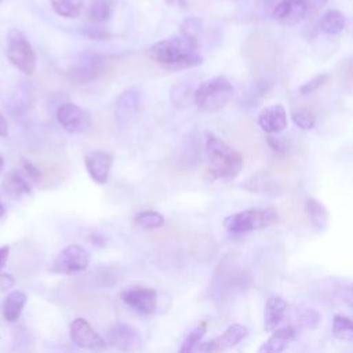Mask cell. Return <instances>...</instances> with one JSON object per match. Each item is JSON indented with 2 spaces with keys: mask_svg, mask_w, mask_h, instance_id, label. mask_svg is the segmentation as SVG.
<instances>
[{
  "mask_svg": "<svg viewBox=\"0 0 353 353\" xmlns=\"http://www.w3.org/2000/svg\"><path fill=\"white\" fill-rule=\"evenodd\" d=\"M149 57L170 70L194 68L203 62V57L199 52L197 39L181 33L154 43L149 48Z\"/></svg>",
  "mask_w": 353,
  "mask_h": 353,
  "instance_id": "1",
  "label": "cell"
},
{
  "mask_svg": "<svg viewBox=\"0 0 353 353\" xmlns=\"http://www.w3.org/2000/svg\"><path fill=\"white\" fill-rule=\"evenodd\" d=\"M208 160L207 175L214 181H232L243 170V156L214 134L205 135L204 143Z\"/></svg>",
  "mask_w": 353,
  "mask_h": 353,
  "instance_id": "2",
  "label": "cell"
},
{
  "mask_svg": "<svg viewBox=\"0 0 353 353\" xmlns=\"http://www.w3.org/2000/svg\"><path fill=\"white\" fill-rule=\"evenodd\" d=\"M233 97L232 83L223 77L216 76L203 81L193 92V102L201 112H218L228 105Z\"/></svg>",
  "mask_w": 353,
  "mask_h": 353,
  "instance_id": "3",
  "label": "cell"
},
{
  "mask_svg": "<svg viewBox=\"0 0 353 353\" xmlns=\"http://www.w3.org/2000/svg\"><path fill=\"white\" fill-rule=\"evenodd\" d=\"M279 214L273 208H250L223 219V228L230 233H248L274 225Z\"/></svg>",
  "mask_w": 353,
  "mask_h": 353,
  "instance_id": "4",
  "label": "cell"
},
{
  "mask_svg": "<svg viewBox=\"0 0 353 353\" xmlns=\"http://www.w3.org/2000/svg\"><path fill=\"white\" fill-rule=\"evenodd\" d=\"M6 55L8 61L19 69L22 73L30 76L36 69V54L26 36L19 29H10L7 33V50Z\"/></svg>",
  "mask_w": 353,
  "mask_h": 353,
  "instance_id": "5",
  "label": "cell"
},
{
  "mask_svg": "<svg viewBox=\"0 0 353 353\" xmlns=\"http://www.w3.org/2000/svg\"><path fill=\"white\" fill-rule=\"evenodd\" d=\"M263 8L269 12L270 18L284 23L294 25L302 21L312 4L309 0H262Z\"/></svg>",
  "mask_w": 353,
  "mask_h": 353,
  "instance_id": "6",
  "label": "cell"
},
{
  "mask_svg": "<svg viewBox=\"0 0 353 353\" xmlns=\"http://www.w3.org/2000/svg\"><path fill=\"white\" fill-rule=\"evenodd\" d=\"M88 263H90L88 251L79 244H70L57 255L50 270L58 274H72V273L85 270Z\"/></svg>",
  "mask_w": 353,
  "mask_h": 353,
  "instance_id": "7",
  "label": "cell"
},
{
  "mask_svg": "<svg viewBox=\"0 0 353 353\" xmlns=\"http://www.w3.org/2000/svg\"><path fill=\"white\" fill-rule=\"evenodd\" d=\"M105 72V61L94 52L81 54L69 69L70 79L77 84H84L99 79Z\"/></svg>",
  "mask_w": 353,
  "mask_h": 353,
  "instance_id": "8",
  "label": "cell"
},
{
  "mask_svg": "<svg viewBox=\"0 0 353 353\" xmlns=\"http://www.w3.org/2000/svg\"><path fill=\"white\" fill-rule=\"evenodd\" d=\"M57 120L62 128L70 134L85 132L91 123V114L76 103H62L57 110Z\"/></svg>",
  "mask_w": 353,
  "mask_h": 353,
  "instance_id": "9",
  "label": "cell"
},
{
  "mask_svg": "<svg viewBox=\"0 0 353 353\" xmlns=\"http://www.w3.org/2000/svg\"><path fill=\"white\" fill-rule=\"evenodd\" d=\"M247 335H248V328L243 324L234 323V324H230L221 335H218L207 342H200L196 346V350H199V352H223V350L232 349L236 345H239Z\"/></svg>",
  "mask_w": 353,
  "mask_h": 353,
  "instance_id": "10",
  "label": "cell"
},
{
  "mask_svg": "<svg viewBox=\"0 0 353 353\" xmlns=\"http://www.w3.org/2000/svg\"><path fill=\"white\" fill-rule=\"evenodd\" d=\"M121 301L139 314H152L157 307V294L152 288L132 287L121 292Z\"/></svg>",
  "mask_w": 353,
  "mask_h": 353,
  "instance_id": "11",
  "label": "cell"
},
{
  "mask_svg": "<svg viewBox=\"0 0 353 353\" xmlns=\"http://www.w3.org/2000/svg\"><path fill=\"white\" fill-rule=\"evenodd\" d=\"M70 338L79 347L83 349H102L106 346V341L91 327V324L83 319H74L70 325Z\"/></svg>",
  "mask_w": 353,
  "mask_h": 353,
  "instance_id": "12",
  "label": "cell"
},
{
  "mask_svg": "<svg viewBox=\"0 0 353 353\" xmlns=\"http://www.w3.org/2000/svg\"><path fill=\"white\" fill-rule=\"evenodd\" d=\"M106 342L120 350H137L142 341L135 327L130 324H116L106 331Z\"/></svg>",
  "mask_w": 353,
  "mask_h": 353,
  "instance_id": "13",
  "label": "cell"
},
{
  "mask_svg": "<svg viewBox=\"0 0 353 353\" xmlns=\"http://www.w3.org/2000/svg\"><path fill=\"white\" fill-rule=\"evenodd\" d=\"M288 119L287 112L283 105H269L265 106L258 114V125L261 130L269 135H276L287 128Z\"/></svg>",
  "mask_w": 353,
  "mask_h": 353,
  "instance_id": "14",
  "label": "cell"
},
{
  "mask_svg": "<svg viewBox=\"0 0 353 353\" xmlns=\"http://www.w3.org/2000/svg\"><path fill=\"white\" fill-rule=\"evenodd\" d=\"M84 164L94 182L105 183L109 178V172L113 164V157L108 152L94 150L85 154Z\"/></svg>",
  "mask_w": 353,
  "mask_h": 353,
  "instance_id": "15",
  "label": "cell"
},
{
  "mask_svg": "<svg viewBox=\"0 0 353 353\" xmlns=\"http://www.w3.org/2000/svg\"><path fill=\"white\" fill-rule=\"evenodd\" d=\"M287 310V302L280 295H272L266 299L263 309V330L266 332L274 331L281 320L284 319Z\"/></svg>",
  "mask_w": 353,
  "mask_h": 353,
  "instance_id": "16",
  "label": "cell"
},
{
  "mask_svg": "<svg viewBox=\"0 0 353 353\" xmlns=\"http://www.w3.org/2000/svg\"><path fill=\"white\" fill-rule=\"evenodd\" d=\"M296 336V328L294 325H284L272 331V335L261 345L259 353H279L287 349L290 342Z\"/></svg>",
  "mask_w": 353,
  "mask_h": 353,
  "instance_id": "17",
  "label": "cell"
},
{
  "mask_svg": "<svg viewBox=\"0 0 353 353\" xmlns=\"http://www.w3.org/2000/svg\"><path fill=\"white\" fill-rule=\"evenodd\" d=\"M26 178L28 176L18 170L8 171L1 182V189L4 194L10 199H19L23 194H29L30 186Z\"/></svg>",
  "mask_w": 353,
  "mask_h": 353,
  "instance_id": "18",
  "label": "cell"
},
{
  "mask_svg": "<svg viewBox=\"0 0 353 353\" xmlns=\"http://www.w3.org/2000/svg\"><path fill=\"white\" fill-rule=\"evenodd\" d=\"M139 108V94L135 90H125L116 101V119L120 123L131 120Z\"/></svg>",
  "mask_w": 353,
  "mask_h": 353,
  "instance_id": "19",
  "label": "cell"
},
{
  "mask_svg": "<svg viewBox=\"0 0 353 353\" xmlns=\"http://www.w3.org/2000/svg\"><path fill=\"white\" fill-rule=\"evenodd\" d=\"M303 208H305V214H306L310 225L317 232H323L327 229L330 216H328V211H327L325 205L321 201L316 200L314 197H307L305 200Z\"/></svg>",
  "mask_w": 353,
  "mask_h": 353,
  "instance_id": "20",
  "label": "cell"
},
{
  "mask_svg": "<svg viewBox=\"0 0 353 353\" xmlns=\"http://www.w3.org/2000/svg\"><path fill=\"white\" fill-rule=\"evenodd\" d=\"M346 26L345 15L339 10H327L317 22V29L323 34L327 36H336L339 34Z\"/></svg>",
  "mask_w": 353,
  "mask_h": 353,
  "instance_id": "21",
  "label": "cell"
},
{
  "mask_svg": "<svg viewBox=\"0 0 353 353\" xmlns=\"http://www.w3.org/2000/svg\"><path fill=\"white\" fill-rule=\"evenodd\" d=\"M28 296L23 291L21 290H14L11 291L4 302H3V317L8 323H14L19 319L25 305H26Z\"/></svg>",
  "mask_w": 353,
  "mask_h": 353,
  "instance_id": "22",
  "label": "cell"
},
{
  "mask_svg": "<svg viewBox=\"0 0 353 353\" xmlns=\"http://www.w3.org/2000/svg\"><path fill=\"white\" fill-rule=\"evenodd\" d=\"M117 0H91L87 11L88 21L91 23H105L114 14Z\"/></svg>",
  "mask_w": 353,
  "mask_h": 353,
  "instance_id": "23",
  "label": "cell"
},
{
  "mask_svg": "<svg viewBox=\"0 0 353 353\" xmlns=\"http://www.w3.org/2000/svg\"><path fill=\"white\" fill-rule=\"evenodd\" d=\"M331 332L336 339L353 343V321L349 317L343 314H335L332 317Z\"/></svg>",
  "mask_w": 353,
  "mask_h": 353,
  "instance_id": "24",
  "label": "cell"
},
{
  "mask_svg": "<svg viewBox=\"0 0 353 353\" xmlns=\"http://www.w3.org/2000/svg\"><path fill=\"white\" fill-rule=\"evenodd\" d=\"M55 14L63 18H77L84 7V0H50Z\"/></svg>",
  "mask_w": 353,
  "mask_h": 353,
  "instance_id": "25",
  "label": "cell"
},
{
  "mask_svg": "<svg viewBox=\"0 0 353 353\" xmlns=\"http://www.w3.org/2000/svg\"><path fill=\"white\" fill-rule=\"evenodd\" d=\"M134 222L141 229H157L164 225L165 219L157 211H142L134 216Z\"/></svg>",
  "mask_w": 353,
  "mask_h": 353,
  "instance_id": "26",
  "label": "cell"
},
{
  "mask_svg": "<svg viewBox=\"0 0 353 353\" xmlns=\"http://www.w3.org/2000/svg\"><path fill=\"white\" fill-rule=\"evenodd\" d=\"M205 334V324L201 323L200 325H197L193 331L189 332V335L185 338V341L182 342L181 347H179V352L181 353H188V352H192L196 349V346L201 342L203 336Z\"/></svg>",
  "mask_w": 353,
  "mask_h": 353,
  "instance_id": "27",
  "label": "cell"
},
{
  "mask_svg": "<svg viewBox=\"0 0 353 353\" xmlns=\"http://www.w3.org/2000/svg\"><path fill=\"white\" fill-rule=\"evenodd\" d=\"M291 119L295 123V125L302 130H312L316 124V119H314L313 113H310L309 110H305V109L292 110Z\"/></svg>",
  "mask_w": 353,
  "mask_h": 353,
  "instance_id": "28",
  "label": "cell"
},
{
  "mask_svg": "<svg viewBox=\"0 0 353 353\" xmlns=\"http://www.w3.org/2000/svg\"><path fill=\"white\" fill-rule=\"evenodd\" d=\"M203 23L201 19L196 18V17H189L186 19L182 21L181 26H179V33L192 39H197L200 32H201Z\"/></svg>",
  "mask_w": 353,
  "mask_h": 353,
  "instance_id": "29",
  "label": "cell"
},
{
  "mask_svg": "<svg viewBox=\"0 0 353 353\" xmlns=\"http://www.w3.org/2000/svg\"><path fill=\"white\" fill-rule=\"evenodd\" d=\"M328 77H330L328 73H320V74L312 77L310 80H307V81H305L303 84H301L299 90H298L299 94L307 95V94H312V92L317 91L319 88H321V87L327 83Z\"/></svg>",
  "mask_w": 353,
  "mask_h": 353,
  "instance_id": "30",
  "label": "cell"
},
{
  "mask_svg": "<svg viewBox=\"0 0 353 353\" xmlns=\"http://www.w3.org/2000/svg\"><path fill=\"white\" fill-rule=\"evenodd\" d=\"M320 321V314L317 310L309 307V309H305L302 313H301V323L309 328V330H313L317 327Z\"/></svg>",
  "mask_w": 353,
  "mask_h": 353,
  "instance_id": "31",
  "label": "cell"
},
{
  "mask_svg": "<svg viewBox=\"0 0 353 353\" xmlns=\"http://www.w3.org/2000/svg\"><path fill=\"white\" fill-rule=\"evenodd\" d=\"M81 32H83L84 36L90 37V39H94V40H105V39L110 37V33L106 32L105 29L97 26V23H94L92 26H85Z\"/></svg>",
  "mask_w": 353,
  "mask_h": 353,
  "instance_id": "32",
  "label": "cell"
},
{
  "mask_svg": "<svg viewBox=\"0 0 353 353\" xmlns=\"http://www.w3.org/2000/svg\"><path fill=\"white\" fill-rule=\"evenodd\" d=\"M22 167H23V174H25L28 178H30V179H33V181H37V179L40 178V172H39L37 167L33 165L30 161L23 160V161H22Z\"/></svg>",
  "mask_w": 353,
  "mask_h": 353,
  "instance_id": "33",
  "label": "cell"
},
{
  "mask_svg": "<svg viewBox=\"0 0 353 353\" xmlns=\"http://www.w3.org/2000/svg\"><path fill=\"white\" fill-rule=\"evenodd\" d=\"M15 284V279L11 274H0V290H8Z\"/></svg>",
  "mask_w": 353,
  "mask_h": 353,
  "instance_id": "34",
  "label": "cell"
},
{
  "mask_svg": "<svg viewBox=\"0 0 353 353\" xmlns=\"http://www.w3.org/2000/svg\"><path fill=\"white\" fill-rule=\"evenodd\" d=\"M8 255H10V247L8 245H1L0 247V270L6 266Z\"/></svg>",
  "mask_w": 353,
  "mask_h": 353,
  "instance_id": "35",
  "label": "cell"
},
{
  "mask_svg": "<svg viewBox=\"0 0 353 353\" xmlns=\"http://www.w3.org/2000/svg\"><path fill=\"white\" fill-rule=\"evenodd\" d=\"M343 301L345 303L353 309V284H350L345 291H343Z\"/></svg>",
  "mask_w": 353,
  "mask_h": 353,
  "instance_id": "36",
  "label": "cell"
},
{
  "mask_svg": "<svg viewBox=\"0 0 353 353\" xmlns=\"http://www.w3.org/2000/svg\"><path fill=\"white\" fill-rule=\"evenodd\" d=\"M8 132V123L7 120L0 114V137H6Z\"/></svg>",
  "mask_w": 353,
  "mask_h": 353,
  "instance_id": "37",
  "label": "cell"
},
{
  "mask_svg": "<svg viewBox=\"0 0 353 353\" xmlns=\"http://www.w3.org/2000/svg\"><path fill=\"white\" fill-rule=\"evenodd\" d=\"M309 1H310L312 7H323L327 4L328 0H309Z\"/></svg>",
  "mask_w": 353,
  "mask_h": 353,
  "instance_id": "38",
  "label": "cell"
},
{
  "mask_svg": "<svg viewBox=\"0 0 353 353\" xmlns=\"http://www.w3.org/2000/svg\"><path fill=\"white\" fill-rule=\"evenodd\" d=\"M168 4H178L179 7H186V0H167Z\"/></svg>",
  "mask_w": 353,
  "mask_h": 353,
  "instance_id": "39",
  "label": "cell"
},
{
  "mask_svg": "<svg viewBox=\"0 0 353 353\" xmlns=\"http://www.w3.org/2000/svg\"><path fill=\"white\" fill-rule=\"evenodd\" d=\"M4 212H6V210H4V207H3V204L0 203V218L4 215Z\"/></svg>",
  "mask_w": 353,
  "mask_h": 353,
  "instance_id": "40",
  "label": "cell"
},
{
  "mask_svg": "<svg viewBox=\"0 0 353 353\" xmlns=\"http://www.w3.org/2000/svg\"><path fill=\"white\" fill-rule=\"evenodd\" d=\"M3 164H4V159H3V156L0 154V170H1V167H3Z\"/></svg>",
  "mask_w": 353,
  "mask_h": 353,
  "instance_id": "41",
  "label": "cell"
},
{
  "mask_svg": "<svg viewBox=\"0 0 353 353\" xmlns=\"http://www.w3.org/2000/svg\"><path fill=\"white\" fill-rule=\"evenodd\" d=\"M0 1H3V0H0Z\"/></svg>",
  "mask_w": 353,
  "mask_h": 353,
  "instance_id": "42",
  "label": "cell"
}]
</instances>
